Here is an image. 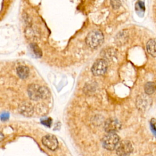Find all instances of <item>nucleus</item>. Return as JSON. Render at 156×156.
Returning a JSON list of instances; mask_svg holds the SVG:
<instances>
[{
	"label": "nucleus",
	"instance_id": "6e6552de",
	"mask_svg": "<svg viewBox=\"0 0 156 156\" xmlns=\"http://www.w3.org/2000/svg\"><path fill=\"white\" fill-rule=\"evenodd\" d=\"M129 39V34L127 31H122L119 32L115 38V42L118 45H122L126 43Z\"/></svg>",
	"mask_w": 156,
	"mask_h": 156
},
{
	"label": "nucleus",
	"instance_id": "f8f14e48",
	"mask_svg": "<svg viewBox=\"0 0 156 156\" xmlns=\"http://www.w3.org/2000/svg\"><path fill=\"white\" fill-rule=\"evenodd\" d=\"M156 90V85L154 82H147L144 86V91L147 95H152L155 92Z\"/></svg>",
	"mask_w": 156,
	"mask_h": 156
},
{
	"label": "nucleus",
	"instance_id": "a211bd4d",
	"mask_svg": "<svg viewBox=\"0 0 156 156\" xmlns=\"http://www.w3.org/2000/svg\"><path fill=\"white\" fill-rule=\"evenodd\" d=\"M4 138V135L1 132H0V142H2Z\"/></svg>",
	"mask_w": 156,
	"mask_h": 156
},
{
	"label": "nucleus",
	"instance_id": "0eeeda50",
	"mask_svg": "<svg viewBox=\"0 0 156 156\" xmlns=\"http://www.w3.org/2000/svg\"><path fill=\"white\" fill-rule=\"evenodd\" d=\"M121 124L117 119L110 118L105 123L104 129L107 133H115L121 129Z\"/></svg>",
	"mask_w": 156,
	"mask_h": 156
},
{
	"label": "nucleus",
	"instance_id": "ddd939ff",
	"mask_svg": "<svg viewBox=\"0 0 156 156\" xmlns=\"http://www.w3.org/2000/svg\"><path fill=\"white\" fill-rule=\"evenodd\" d=\"M30 47H31V48L32 52H34V54H35V56L37 58H40L42 56V51L37 45L35 44V43H32V44H31Z\"/></svg>",
	"mask_w": 156,
	"mask_h": 156
},
{
	"label": "nucleus",
	"instance_id": "dca6fc26",
	"mask_svg": "<svg viewBox=\"0 0 156 156\" xmlns=\"http://www.w3.org/2000/svg\"><path fill=\"white\" fill-rule=\"evenodd\" d=\"M41 123L45 125V126H48V127H50L51 124V123H52V120L51 118H48L47 119V120H42L41 121Z\"/></svg>",
	"mask_w": 156,
	"mask_h": 156
},
{
	"label": "nucleus",
	"instance_id": "9d476101",
	"mask_svg": "<svg viewBox=\"0 0 156 156\" xmlns=\"http://www.w3.org/2000/svg\"><path fill=\"white\" fill-rule=\"evenodd\" d=\"M17 73L18 76L22 79H26L29 76V70L26 66H19L17 68Z\"/></svg>",
	"mask_w": 156,
	"mask_h": 156
},
{
	"label": "nucleus",
	"instance_id": "f257e3e1",
	"mask_svg": "<svg viewBox=\"0 0 156 156\" xmlns=\"http://www.w3.org/2000/svg\"><path fill=\"white\" fill-rule=\"evenodd\" d=\"M104 35L102 32L95 29L90 31L86 39V42L91 48H96L104 42Z\"/></svg>",
	"mask_w": 156,
	"mask_h": 156
},
{
	"label": "nucleus",
	"instance_id": "1a4fd4ad",
	"mask_svg": "<svg viewBox=\"0 0 156 156\" xmlns=\"http://www.w3.org/2000/svg\"><path fill=\"white\" fill-rule=\"evenodd\" d=\"M146 50L151 56L156 58V40L154 39L150 40L146 44Z\"/></svg>",
	"mask_w": 156,
	"mask_h": 156
},
{
	"label": "nucleus",
	"instance_id": "9b49d317",
	"mask_svg": "<svg viewBox=\"0 0 156 156\" xmlns=\"http://www.w3.org/2000/svg\"><path fill=\"white\" fill-rule=\"evenodd\" d=\"M19 111L24 115H30L32 113V107L29 103H24L21 106Z\"/></svg>",
	"mask_w": 156,
	"mask_h": 156
},
{
	"label": "nucleus",
	"instance_id": "39448f33",
	"mask_svg": "<svg viewBox=\"0 0 156 156\" xmlns=\"http://www.w3.org/2000/svg\"><path fill=\"white\" fill-rule=\"evenodd\" d=\"M107 64L104 59L97 60L91 68V72L95 76H99L104 75L107 71Z\"/></svg>",
	"mask_w": 156,
	"mask_h": 156
},
{
	"label": "nucleus",
	"instance_id": "7ed1b4c3",
	"mask_svg": "<svg viewBox=\"0 0 156 156\" xmlns=\"http://www.w3.org/2000/svg\"><path fill=\"white\" fill-rule=\"evenodd\" d=\"M120 142V137L115 133H109L106 135L102 141L103 147L110 151L116 148L118 143Z\"/></svg>",
	"mask_w": 156,
	"mask_h": 156
},
{
	"label": "nucleus",
	"instance_id": "20e7f679",
	"mask_svg": "<svg viewBox=\"0 0 156 156\" xmlns=\"http://www.w3.org/2000/svg\"><path fill=\"white\" fill-rule=\"evenodd\" d=\"M115 149L118 156H128L133 151V147L131 143L127 140L119 142Z\"/></svg>",
	"mask_w": 156,
	"mask_h": 156
},
{
	"label": "nucleus",
	"instance_id": "423d86ee",
	"mask_svg": "<svg viewBox=\"0 0 156 156\" xmlns=\"http://www.w3.org/2000/svg\"><path fill=\"white\" fill-rule=\"evenodd\" d=\"M42 143L52 151L56 150L58 147V141L56 137L51 134H48L44 136L42 138Z\"/></svg>",
	"mask_w": 156,
	"mask_h": 156
},
{
	"label": "nucleus",
	"instance_id": "f3484780",
	"mask_svg": "<svg viewBox=\"0 0 156 156\" xmlns=\"http://www.w3.org/2000/svg\"><path fill=\"white\" fill-rule=\"evenodd\" d=\"M0 118H1V121H4L9 120V114L8 113H3L0 116Z\"/></svg>",
	"mask_w": 156,
	"mask_h": 156
},
{
	"label": "nucleus",
	"instance_id": "f03ea898",
	"mask_svg": "<svg viewBox=\"0 0 156 156\" xmlns=\"http://www.w3.org/2000/svg\"><path fill=\"white\" fill-rule=\"evenodd\" d=\"M28 94L31 99L33 100H39L41 98H47L49 95L48 90L39 85H31L28 88Z\"/></svg>",
	"mask_w": 156,
	"mask_h": 156
},
{
	"label": "nucleus",
	"instance_id": "2eb2a0df",
	"mask_svg": "<svg viewBox=\"0 0 156 156\" xmlns=\"http://www.w3.org/2000/svg\"><path fill=\"white\" fill-rule=\"evenodd\" d=\"M151 126L153 132L156 135V120L152 118L151 121Z\"/></svg>",
	"mask_w": 156,
	"mask_h": 156
},
{
	"label": "nucleus",
	"instance_id": "4468645a",
	"mask_svg": "<svg viewBox=\"0 0 156 156\" xmlns=\"http://www.w3.org/2000/svg\"><path fill=\"white\" fill-rule=\"evenodd\" d=\"M111 4L114 9L116 10L121 6V0H111Z\"/></svg>",
	"mask_w": 156,
	"mask_h": 156
}]
</instances>
